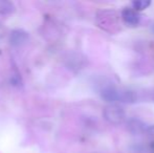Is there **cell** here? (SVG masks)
Wrapping results in <instances>:
<instances>
[{"label":"cell","instance_id":"10","mask_svg":"<svg viewBox=\"0 0 154 153\" xmlns=\"http://www.w3.org/2000/svg\"><path fill=\"white\" fill-rule=\"evenodd\" d=\"M147 133H148L149 135H151V136L154 137V125H152V126H149L148 128H147Z\"/></svg>","mask_w":154,"mask_h":153},{"label":"cell","instance_id":"9","mask_svg":"<svg viewBox=\"0 0 154 153\" xmlns=\"http://www.w3.org/2000/svg\"><path fill=\"white\" fill-rule=\"evenodd\" d=\"M11 82H12V84L14 86H18V85H21V84H22L21 79H20V77H19V76H13Z\"/></svg>","mask_w":154,"mask_h":153},{"label":"cell","instance_id":"4","mask_svg":"<svg viewBox=\"0 0 154 153\" xmlns=\"http://www.w3.org/2000/svg\"><path fill=\"white\" fill-rule=\"evenodd\" d=\"M127 130L133 135H140L147 131L146 124L138 118H129L127 121Z\"/></svg>","mask_w":154,"mask_h":153},{"label":"cell","instance_id":"7","mask_svg":"<svg viewBox=\"0 0 154 153\" xmlns=\"http://www.w3.org/2000/svg\"><path fill=\"white\" fill-rule=\"evenodd\" d=\"M16 11V6L12 1L8 0H0V15H11Z\"/></svg>","mask_w":154,"mask_h":153},{"label":"cell","instance_id":"11","mask_svg":"<svg viewBox=\"0 0 154 153\" xmlns=\"http://www.w3.org/2000/svg\"><path fill=\"white\" fill-rule=\"evenodd\" d=\"M3 35H4V29H3V26H2L1 23H0V38L3 37Z\"/></svg>","mask_w":154,"mask_h":153},{"label":"cell","instance_id":"12","mask_svg":"<svg viewBox=\"0 0 154 153\" xmlns=\"http://www.w3.org/2000/svg\"><path fill=\"white\" fill-rule=\"evenodd\" d=\"M153 101H154V92H153Z\"/></svg>","mask_w":154,"mask_h":153},{"label":"cell","instance_id":"8","mask_svg":"<svg viewBox=\"0 0 154 153\" xmlns=\"http://www.w3.org/2000/svg\"><path fill=\"white\" fill-rule=\"evenodd\" d=\"M150 4H151V1H149V0H135V1L132 2L133 10H135L136 12L146 10Z\"/></svg>","mask_w":154,"mask_h":153},{"label":"cell","instance_id":"5","mask_svg":"<svg viewBox=\"0 0 154 153\" xmlns=\"http://www.w3.org/2000/svg\"><path fill=\"white\" fill-rule=\"evenodd\" d=\"M119 93H120V90L109 86V87H105L102 90L101 96L106 102L114 103V102H119Z\"/></svg>","mask_w":154,"mask_h":153},{"label":"cell","instance_id":"2","mask_svg":"<svg viewBox=\"0 0 154 153\" xmlns=\"http://www.w3.org/2000/svg\"><path fill=\"white\" fill-rule=\"evenodd\" d=\"M29 40V35L23 29H14L10 34V43L13 46H22Z\"/></svg>","mask_w":154,"mask_h":153},{"label":"cell","instance_id":"6","mask_svg":"<svg viewBox=\"0 0 154 153\" xmlns=\"http://www.w3.org/2000/svg\"><path fill=\"white\" fill-rule=\"evenodd\" d=\"M137 101V93L133 90H120L119 102L126 104H133Z\"/></svg>","mask_w":154,"mask_h":153},{"label":"cell","instance_id":"3","mask_svg":"<svg viewBox=\"0 0 154 153\" xmlns=\"http://www.w3.org/2000/svg\"><path fill=\"white\" fill-rule=\"evenodd\" d=\"M122 18L124 22L129 26H135L140 23V15L138 12H136L133 8H125L122 11Z\"/></svg>","mask_w":154,"mask_h":153},{"label":"cell","instance_id":"1","mask_svg":"<svg viewBox=\"0 0 154 153\" xmlns=\"http://www.w3.org/2000/svg\"><path fill=\"white\" fill-rule=\"evenodd\" d=\"M103 116L108 123L113 125L122 124L126 118L125 110L121 106L116 104L108 105L104 108Z\"/></svg>","mask_w":154,"mask_h":153}]
</instances>
